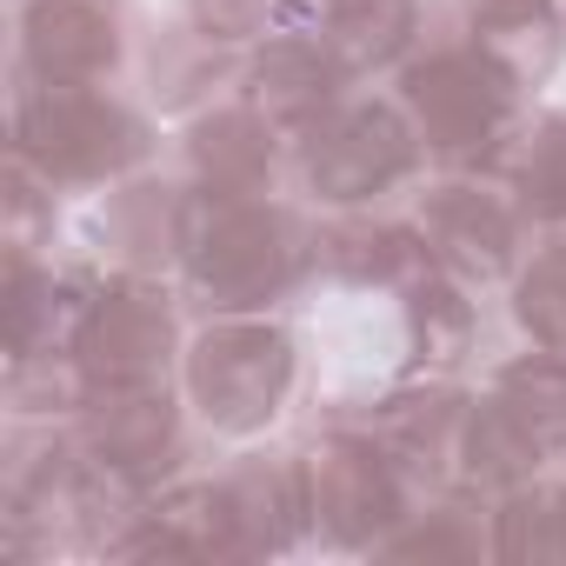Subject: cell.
Listing matches in <instances>:
<instances>
[{
    "mask_svg": "<svg viewBox=\"0 0 566 566\" xmlns=\"http://www.w3.org/2000/svg\"><path fill=\"white\" fill-rule=\"evenodd\" d=\"M321 280V220L287 193H233L200 213V233L180 266V301L213 314H280Z\"/></svg>",
    "mask_w": 566,
    "mask_h": 566,
    "instance_id": "obj_1",
    "label": "cell"
},
{
    "mask_svg": "<svg viewBox=\"0 0 566 566\" xmlns=\"http://www.w3.org/2000/svg\"><path fill=\"white\" fill-rule=\"evenodd\" d=\"M387 87L413 114L427 160L440 174H500V160L526 120V87L447 8H433V28L420 34V48L400 61V74Z\"/></svg>",
    "mask_w": 566,
    "mask_h": 566,
    "instance_id": "obj_2",
    "label": "cell"
},
{
    "mask_svg": "<svg viewBox=\"0 0 566 566\" xmlns=\"http://www.w3.org/2000/svg\"><path fill=\"white\" fill-rule=\"evenodd\" d=\"M8 154L48 174L61 193H107L154 167V107L127 101L114 81H28L8 74Z\"/></svg>",
    "mask_w": 566,
    "mask_h": 566,
    "instance_id": "obj_3",
    "label": "cell"
},
{
    "mask_svg": "<svg viewBox=\"0 0 566 566\" xmlns=\"http://www.w3.org/2000/svg\"><path fill=\"white\" fill-rule=\"evenodd\" d=\"M301 334L273 314H213L187 334L180 394L213 440L266 433L301 394Z\"/></svg>",
    "mask_w": 566,
    "mask_h": 566,
    "instance_id": "obj_4",
    "label": "cell"
},
{
    "mask_svg": "<svg viewBox=\"0 0 566 566\" xmlns=\"http://www.w3.org/2000/svg\"><path fill=\"white\" fill-rule=\"evenodd\" d=\"M427 140L400 94H347L321 127L294 140V187L307 207L340 213V207H387L427 180Z\"/></svg>",
    "mask_w": 566,
    "mask_h": 566,
    "instance_id": "obj_5",
    "label": "cell"
},
{
    "mask_svg": "<svg viewBox=\"0 0 566 566\" xmlns=\"http://www.w3.org/2000/svg\"><path fill=\"white\" fill-rule=\"evenodd\" d=\"M301 467H307L314 539L327 553H347V559H380V546L400 533V520L427 493L367 427H354L334 407H321V420L307 427Z\"/></svg>",
    "mask_w": 566,
    "mask_h": 566,
    "instance_id": "obj_6",
    "label": "cell"
},
{
    "mask_svg": "<svg viewBox=\"0 0 566 566\" xmlns=\"http://www.w3.org/2000/svg\"><path fill=\"white\" fill-rule=\"evenodd\" d=\"M553 467H566V354L526 347V354H506L473 387L460 480L506 493Z\"/></svg>",
    "mask_w": 566,
    "mask_h": 566,
    "instance_id": "obj_7",
    "label": "cell"
},
{
    "mask_svg": "<svg viewBox=\"0 0 566 566\" xmlns=\"http://www.w3.org/2000/svg\"><path fill=\"white\" fill-rule=\"evenodd\" d=\"M180 294L154 273H101V287L81 314L74 360L94 394H127V387H180L187 360V327H180Z\"/></svg>",
    "mask_w": 566,
    "mask_h": 566,
    "instance_id": "obj_8",
    "label": "cell"
},
{
    "mask_svg": "<svg viewBox=\"0 0 566 566\" xmlns=\"http://www.w3.org/2000/svg\"><path fill=\"white\" fill-rule=\"evenodd\" d=\"M413 220L427 233V253L440 273L467 280L473 294H493L533 253V220L520 213L513 187L500 174H433L413 187Z\"/></svg>",
    "mask_w": 566,
    "mask_h": 566,
    "instance_id": "obj_9",
    "label": "cell"
},
{
    "mask_svg": "<svg viewBox=\"0 0 566 566\" xmlns=\"http://www.w3.org/2000/svg\"><path fill=\"white\" fill-rule=\"evenodd\" d=\"M74 440L87 453V467L127 500L140 506L147 493L174 486L180 473H193V407L180 387H127V394H94L74 413Z\"/></svg>",
    "mask_w": 566,
    "mask_h": 566,
    "instance_id": "obj_10",
    "label": "cell"
},
{
    "mask_svg": "<svg viewBox=\"0 0 566 566\" xmlns=\"http://www.w3.org/2000/svg\"><path fill=\"white\" fill-rule=\"evenodd\" d=\"M200 213H207V193H200V180L187 167H140V174H127L120 187L101 193L87 247L114 273L180 280L187 247L200 233Z\"/></svg>",
    "mask_w": 566,
    "mask_h": 566,
    "instance_id": "obj_11",
    "label": "cell"
},
{
    "mask_svg": "<svg viewBox=\"0 0 566 566\" xmlns=\"http://www.w3.org/2000/svg\"><path fill=\"white\" fill-rule=\"evenodd\" d=\"M334 413L367 427L427 493L460 480V440L473 413V387L460 374H394L360 400H334Z\"/></svg>",
    "mask_w": 566,
    "mask_h": 566,
    "instance_id": "obj_12",
    "label": "cell"
},
{
    "mask_svg": "<svg viewBox=\"0 0 566 566\" xmlns=\"http://www.w3.org/2000/svg\"><path fill=\"white\" fill-rule=\"evenodd\" d=\"M207 486H213L227 566L287 559V553H301V546L314 539L301 447H247V453H233L227 467H213Z\"/></svg>",
    "mask_w": 566,
    "mask_h": 566,
    "instance_id": "obj_13",
    "label": "cell"
},
{
    "mask_svg": "<svg viewBox=\"0 0 566 566\" xmlns=\"http://www.w3.org/2000/svg\"><path fill=\"white\" fill-rule=\"evenodd\" d=\"M134 0H14V61L28 81H120L134 61Z\"/></svg>",
    "mask_w": 566,
    "mask_h": 566,
    "instance_id": "obj_14",
    "label": "cell"
},
{
    "mask_svg": "<svg viewBox=\"0 0 566 566\" xmlns=\"http://www.w3.org/2000/svg\"><path fill=\"white\" fill-rule=\"evenodd\" d=\"M240 94L287 134L301 140L307 127H321L347 94H360V74L347 67V54L301 14H280V28L266 41H253L247 54V81Z\"/></svg>",
    "mask_w": 566,
    "mask_h": 566,
    "instance_id": "obj_15",
    "label": "cell"
},
{
    "mask_svg": "<svg viewBox=\"0 0 566 566\" xmlns=\"http://www.w3.org/2000/svg\"><path fill=\"white\" fill-rule=\"evenodd\" d=\"M94 253H54V247H8V360H41V354H74L81 314L101 287Z\"/></svg>",
    "mask_w": 566,
    "mask_h": 566,
    "instance_id": "obj_16",
    "label": "cell"
},
{
    "mask_svg": "<svg viewBox=\"0 0 566 566\" xmlns=\"http://www.w3.org/2000/svg\"><path fill=\"white\" fill-rule=\"evenodd\" d=\"M180 167L200 180V193L233 200V193H280L294 174V140L280 134L247 94H227L180 127Z\"/></svg>",
    "mask_w": 566,
    "mask_h": 566,
    "instance_id": "obj_17",
    "label": "cell"
},
{
    "mask_svg": "<svg viewBox=\"0 0 566 566\" xmlns=\"http://www.w3.org/2000/svg\"><path fill=\"white\" fill-rule=\"evenodd\" d=\"M427 266H433V253H427V233H420L413 213H394V207L321 213V280L327 287L394 301Z\"/></svg>",
    "mask_w": 566,
    "mask_h": 566,
    "instance_id": "obj_18",
    "label": "cell"
},
{
    "mask_svg": "<svg viewBox=\"0 0 566 566\" xmlns=\"http://www.w3.org/2000/svg\"><path fill=\"white\" fill-rule=\"evenodd\" d=\"M247 54H253V48H227V41L200 34V28H187L180 14L160 21V28L147 34V48H140L147 107L187 120V114H200V107L240 94V81H247Z\"/></svg>",
    "mask_w": 566,
    "mask_h": 566,
    "instance_id": "obj_19",
    "label": "cell"
},
{
    "mask_svg": "<svg viewBox=\"0 0 566 566\" xmlns=\"http://www.w3.org/2000/svg\"><path fill=\"white\" fill-rule=\"evenodd\" d=\"M394 314H400V340H407V367L400 374H460L486 334L480 321V294L467 280L427 266L420 280L394 294Z\"/></svg>",
    "mask_w": 566,
    "mask_h": 566,
    "instance_id": "obj_20",
    "label": "cell"
},
{
    "mask_svg": "<svg viewBox=\"0 0 566 566\" xmlns=\"http://www.w3.org/2000/svg\"><path fill=\"white\" fill-rule=\"evenodd\" d=\"M453 14L526 94L566 61V0H453Z\"/></svg>",
    "mask_w": 566,
    "mask_h": 566,
    "instance_id": "obj_21",
    "label": "cell"
},
{
    "mask_svg": "<svg viewBox=\"0 0 566 566\" xmlns=\"http://www.w3.org/2000/svg\"><path fill=\"white\" fill-rule=\"evenodd\" d=\"M380 559H493V493L473 486V480H453V486H433L420 493V506L400 520V533L380 546Z\"/></svg>",
    "mask_w": 566,
    "mask_h": 566,
    "instance_id": "obj_22",
    "label": "cell"
},
{
    "mask_svg": "<svg viewBox=\"0 0 566 566\" xmlns=\"http://www.w3.org/2000/svg\"><path fill=\"white\" fill-rule=\"evenodd\" d=\"M500 180L513 187L533 233H566V107L520 120V134L500 160Z\"/></svg>",
    "mask_w": 566,
    "mask_h": 566,
    "instance_id": "obj_23",
    "label": "cell"
},
{
    "mask_svg": "<svg viewBox=\"0 0 566 566\" xmlns=\"http://www.w3.org/2000/svg\"><path fill=\"white\" fill-rule=\"evenodd\" d=\"M493 559L566 566V467L493 493Z\"/></svg>",
    "mask_w": 566,
    "mask_h": 566,
    "instance_id": "obj_24",
    "label": "cell"
},
{
    "mask_svg": "<svg viewBox=\"0 0 566 566\" xmlns=\"http://www.w3.org/2000/svg\"><path fill=\"white\" fill-rule=\"evenodd\" d=\"M506 301H513V327L526 334V347L566 354V233L533 240V253L506 280Z\"/></svg>",
    "mask_w": 566,
    "mask_h": 566,
    "instance_id": "obj_25",
    "label": "cell"
},
{
    "mask_svg": "<svg viewBox=\"0 0 566 566\" xmlns=\"http://www.w3.org/2000/svg\"><path fill=\"white\" fill-rule=\"evenodd\" d=\"M61 233V187L8 154V247H54Z\"/></svg>",
    "mask_w": 566,
    "mask_h": 566,
    "instance_id": "obj_26",
    "label": "cell"
},
{
    "mask_svg": "<svg viewBox=\"0 0 566 566\" xmlns=\"http://www.w3.org/2000/svg\"><path fill=\"white\" fill-rule=\"evenodd\" d=\"M174 14L227 48H253L280 28V14H287V0H174Z\"/></svg>",
    "mask_w": 566,
    "mask_h": 566,
    "instance_id": "obj_27",
    "label": "cell"
}]
</instances>
